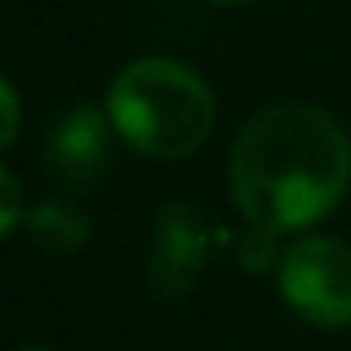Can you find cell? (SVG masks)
I'll list each match as a JSON object with an SVG mask.
<instances>
[{
    "mask_svg": "<svg viewBox=\"0 0 351 351\" xmlns=\"http://www.w3.org/2000/svg\"><path fill=\"white\" fill-rule=\"evenodd\" d=\"M228 178L252 228L302 232L339 207L351 182V141L314 104H273L240 128Z\"/></svg>",
    "mask_w": 351,
    "mask_h": 351,
    "instance_id": "6da1fadb",
    "label": "cell"
},
{
    "mask_svg": "<svg viewBox=\"0 0 351 351\" xmlns=\"http://www.w3.org/2000/svg\"><path fill=\"white\" fill-rule=\"evenodd\" d=\"M108 120L136 153L169 161L195 153L207 141L215 124V99L186 62L136 58L112 79Z\"/></svg>",
    "mask_w": 351,
    "mask_h": 351,
    "instance_id": "7a4b0ae2",
    "label": "cell"
},
{
    "mask_svg": "<svg viewBox=\"0 0 351 351\" xmlns=\"http://www.w3.org/2000/svg\"><path fill=\"white\" fill-rule=\"evenodd\" d=\"M285 306L322 330L351 326V248L330 236H298L277 261Z\"/></svg>",
    "mask_w": 351,
    "mask_h": 351,
    "instance_id": "3957f363",
    "label": "cell"
},
{
    "mask_svg": "<svg viewBox=\"0 0 351 351\" xmlns=\"http://www.w3.org/2000/svg\"><path fill=\"white\" fill-rule=\"evenodd\" d=\"M215 244V228L203 211L173 199L157 211L153 223V248H149V285L161 302H182L191 285L199 281L207 256Z\"/></svg>",
    "mask_w": 351,
    "mask_h": 351,
    "instance_id": "277c9868",
    "label": "cell"
},
{
    "mask_svg": "<svg viewBox=\"0 0 351 351\" xmlns=\"http://www.w3.org/2000/svg\"><path fill=\"white\" fill-rule=\"evenodd\" d=\"M108 157V124L95 108H75L58 120L54 136H50V161L58 165V173L83 182L104 165Z\"/></svg>",
    "mask_w": 351,
    "mask_h": 351,
    "instance_id": "5b68a950",
    "label": "cell"
},
{
    "mask_svg": "<svg viewBox=\"0 0 351 351\" xmlns=\"http://www.w3.org/2000/svg\"><path fill=\"white\" fill-rule=\"evenodd\" d=\"M29 228H34V236L50 252H75L87 240V223L71 207H62V203H46V207L29 211Z\"/></svg>",
    "mask_w": 351,
    "mask_h": 351,
    "instance_id": "8992f818",
    "label": "cell"
},
{
    "mask_svg": "<svg viewBox=\"0 0 351 351\" xmlns=\"http://www.w3.org/2000/svg\"><path fill=\"white\" fill-rule=\"evenodd\" d=\"M17 215H21V195H17V178L5 169V232L17 228Z\"/></svg>",
    "mask_w": 351,
    "mask_h": 351,
    "instance_id": "52a82bcc",
    "label": "cell"
},
{
    "mask_svg": "<svg viewBox=\"0 0 351 351\" xmlns=\"http://www.w3.org/2000/svg\"><path fill=\"white\" fill-rule=\"evenodd\" d=\"M0 99H5V136H0V141H5V145H13L17 141V91H13V83H5V87H0Z\"/></svg>",
    "mask_w": 351,
    "mask_h": 351,
    "instance_id": "ba28073f",
    "label": "cell"
},
{
    "mask_svg": "<svg viewBox=\"0 0 351 351\" xmlns=\"http://www.w3.org/2000/svg\"><path fill=\"white\" fill-rule=\"evenodd\" d=\"M219 5H248V0H219Z\"/></svg>",
    "mask_w": 351,
    "mask_h": 351,
    "instance_id": "9c48e42d",
    "label": "cell"
},
{
    "mask_svg": "<svg viewBox=\"0 0 351 351\" xmlns=\"http://www.w3.org/2000/svg\"><path fill=\"white\" fill-rule=\"evenodd\" d=\"M21 351H50V347H21Z\"/></svg>",
    "mask_w": 351,
    "mask_h": 351,
    "instance_id": "30bf717a",
    "label": "cell"
}]
</instances>
